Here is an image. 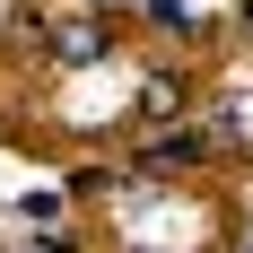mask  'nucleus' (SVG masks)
Wrapping results in <instances>:
<instances>
[{
    "label": "nucleus",
    "mask_w": 253,
    "mask_h": 253,
    "mask_svg": "<svg viewBox=\"0 0 253 253\" xmlns=\"http://www.w3.org/2000/svg\"><path fill=\"white\" fill-rule=\"evenodd\" d=\"M52 44H61V61H79V70H87V61H105V26H96V18H79V26H61Z\"/></svg>",
    "instance_id": "obj_1"
}]
</instances>
